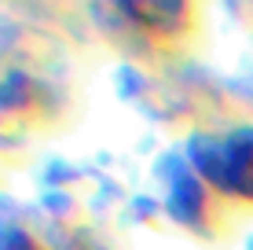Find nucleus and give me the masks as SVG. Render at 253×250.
Segmentation results:
<instances>
[{
  "instance_id": "20e7f679",
  "label": "nucleus",
  "mask_w": 253,
  "mask_h": 250,
  "mask_svg": "<svg viewBox=\"0 0 253 250\" xmlns=\"http://www.w3.org/2000/svg\"><path fill=\"white\" fill-rule=\"evenodd\" d=\"M0 250H44V247L19 228H7V232H0Z\"/></svg>"
},
{
  "instance_id": "7ed1b4c3",
  "label": "nucleus",
  "mask_w": 253,
  "mask_h": 250,
  "mask_svg": "<svg viewBox=\"0 0 253 250\" xmlns=\"http://www.w3.org/2000/svg\"><path fill=\"white\" fill-rule=\"evenodd\" d=\"M169 210L195 232H206V221H213V188L184 162H169Z\"/></svg>"
},
{
  "instance_id": "f03ea898",
  "label": "nucleus",
  "mask_w": 253,
  "mask_h": 250,
  "mask_svg": "<svg viewBox=\"0 0 253 250\" xmlns=\"http://www.w3.org/2000/svg\"><path fill=\"white\" fill-rule=\"evenodd\" d=\"M118 11L154 41H180L195 26L191 0H114Z\"/></svg>"
},
{
  "instance_id": "f257e3e1",
  "label": "nucleus",
  "mask_w": 253,
  "mask_h": 250,
  "mask_svg": "<svg viewBox=\"0 0 253 250\" xmlns=\"http://www.w3.org/2000/svg\"><path fill=\"white\" fill-rule=\"evenodd\" d=\"M187 158L220 199L253 206V125L198 133L187 144Z\"/></svg>"
}]
</instances>
